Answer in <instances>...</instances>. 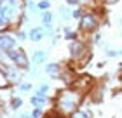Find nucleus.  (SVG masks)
I'll list each match as a JSON object with an SVG mask.
<instances>
[{"label": "nucleus", "mask_w": 122, "mask_h": 118, "mask_svg": "<svg viewBox=\"0 0 122 118\" xmlns=\"http://www.w3.org/2000/svg\"><path fill=\"white\" fill-rule=\"evenodd\" d=\"M49 61V52L46 49H35L31 52V57H30V63L33 66H44Z\"/></svg>", "instance_id": "nucleus-9"}, {"label": "nucleus", "mask_w": 122, "mask_h": 118, "mask_svg": "<svg viewBox=\"0 0 122 118\" xmlns=\"http://www.w3.org/2000/svg\"><path fill=\"white\" fill-rule=\"evenodd\" d=\"M63 66H65V63H47L44 64V73L51 78V80H58L59 78V75H61V71H63Z\"/></svg>", "instance_id": "nucleus-7"}, {"label": "nucleus", "mask_w": 122, "mask_h": 118, "mask_svg": "<svg viewBox=\"0 0 122 118\" xmlns=\"http://www.w3.org/2000/svg\"><path fill=\"white\" fill-rule=\"evenodd\" d=\"M119 0H101V4H105V5H112V4H117Z\"/></svg>", "instance_id": "nucleus-27"}, {"label": "nucleus", "mask_w": 122, "mask_h": 118, "mask_svg": "<svg viewBox=\"0 0 122 118\" xmlns=\"http://www.w3.org/2000/svg\"><path fill=\"white\" fill-rule=\"evenodd\" d=\"M86 9H87V7H84V5H79V7H73V10H71V19L79 21V19L82 18V16H84Z\"/></svg>", "instance_id": "nucleus-16"}, {"label": "nucleus", "mask_w": 122, "mask_h": 118, "mask_svg": "<svg viewBox=\"0 0 122 118\" xmlns=\"http://www.w3.org/2000/svg\"><path fill=\"white\" fill-rule=\"evenodd\" d=\"M86 95L79 92L73 87H65L58 90V94L52 97L51 104H52V111L56 115H59L61 118H70V115L84 103Z\"/></svg>", "instance_id": "nucleus-1"}, {"label": "nucleus", "mask_w": 122, "mask_h": 118, "mask_svg": "<svg viewBox=\"0 0 122 118\" xmlns=\"http://www.w3.org/2000/svg\"><path fill=\"white\" fill-rule=\"evenodd\" d=\"M7 57H9V63L12 64V66H16L18 70H21V71H28L30 70V57H28V54H26V50L23 49V47H14L12 50H9L7 52Z\"/></svg>", "instance_id": "nucleus-3"}, {"label": "nucleus", "mask_w": 122, "mask_h": 118, "mask_svg": "<svg viewBox=\"0 0 122 118\" xmlns=\"http://www.w3.org/2000/svg\"><path fill=\"white\" fill-rule=\"evenodd\" d=\"M99 42H101V33H99V31L92 33V35H91V43H94V45H98Z\"/></svg>", "instance_id": "nucleus-24"}, {"label": "nucleus", "mask_w": 122, "mask_h": 118, "mask_svg": "<svg viewBox=\"0 0 122 118\" xmlns=\"http://www.w3.org/2000/svg\"><path fill=\"white\" fill-rule=\"evenodd\" d=\"M70 118H94V111L91 108V101H87V97H86L84 103L70 115Z\"/></svg>", "instance_id": "nucleus-6"}, {"label": "nucleus", "mask_w": 122, "mask_h": 118, "mask_svg": "<svg viewBox=\"0 0 122 118\" xmlns=\"http://www.w3.org/2000/svg\"><path fill=\"white\" fill-rule=\"evenodd\" d=\"M119 24H122V18H120V19H119Z\"/></svg>", "instance_id": "nucleus-29"}, {"label": "nucleus", "mask_w": 122, "mask_h": 118, "mask_svg": "<svg viewBox=\"0 0 122 118\" xmlns=\"http://www.w3.org/2000/svg\"><path fill=\"white\" fill-rule=\"evenodd\" d=\"M44 113H46V111H44V108H33L31 113H30V116H31V118H42Z\"/></svg>", "instance_id": "nucleus-23"}, {"label": "nucleus", "mask_w": 122, "mask_h": 118, "mask_svg": "<svg viewBox=\"0 0 122 118\" xmlns=\"http://www.w3.org/2000/svg\"><path fill=\"white\" fill-rule=\"evenodd\" d=\"M18 45L19 43H18V40H16L14 31H0V52L7 54L9 50H12Z\"/></svg>", "instance_id": "nucleus-5"}, {"label": "nucleus", "mask_w": 122, "mask_h": 118, "mask_svg": "<svg viewBox=\"0 0 122 118\" xmlns=\"http://www.w3.org/2000/svg\"><path fill=\"white\" fill-rule=\"evenodd\" d=\"M37 90H38V92H42V94H47V95H49V92H51V85H49V83H46V82H42V83H38Z\"/></svg>", "instance_id": "nucleus-22"}, {"label": "nucleus", "mask_w": 122, "mask_h": 118, "mask_svg": "<svg viewBox=\"0 0 122 118\" xmlns=\"http://www.w3.org/2000/svg\"><path fill=\"white\" fill-rule=\"evenodd\" d=\"M14 118H31L28 113H18V115H14Z\"/></svg>", "instance_id": "nucleus-26"}, {"label": "nucleus", "mask_w": 122, "mask_h": 118, "mask_svg": "<svg viewBox=\"0 0 122 118\" xmlns=\"http://www.w3.org/2000/svg\"><path fill=\"white\" fill-rule=\"evenodd\" d=\"M51 0H38L37 2V7H38V10L40 12H44V10H51Z\"/></svg>", "instance_id": "nucleus-19"}, {"label": "nucleus", "mask_w": 122, "mask_h": 118, "mask_svg": "<svg viewBox=\"0 0 122 118\" xmlns=\"http://www.w3.org/2000/svg\"><path fill=\"white\" fill-rule=\"evenodd\" d=\"M49 103H51L49 95L38 92V90H35V92L31 94V97H30V104L33 106V108H44V106H47Z\"/></svg>", "instance_id": "nucleus-10"}, {"label": "nucleus", "mask_w": 122, "mask_h": 118, "mask_svg": "<svg viewBox=\"0 0 122 118\" xmlns=\"http://www.w3.org/2000/svg\"><path fill=\"white\" fill-rule=\"evenodd\" d=\"M5 87H10V85H9V82H7V76H5L4 68L0 66V89H5Z\"/></svg>", "instance_id": "nucleus-21"}, {"label": "nucleus", "mask_w": 122, "mask_h": 118, "mask_svg": "<svg viewBox=\"0 0 122 118\" xmlns=\"http://www.w3.org/2000/svg\"><path fill=\"white\" fill-rule=\"evenodd\" d=\"M94 85H96V80H94L91 75H87V73H79L71 87L77 89L79 92H82L84 95H87V94L92 90V87H94Z\"/></svg>", "instance_id": "nucleus-4"}, {"label": "nucleus", "mask_w": 122, "mask_h": 118, "mask_svg": "<svg viewBox=\"0 0 122 118\" xmlns=\"http://www.w3.org/2000/svg\"><path fill=\"white\" fill-rule=\"evenodd\" d=\"M25 12L26 14H37V12H40L38 10V7H37V2H33V0H26L25 2Z\"/></svg>", "instance_id": "nucleus-15"}, {"label": "nucleus", "mask_w": 122, "mask_h": 118, "mask_svg": "<svg viewBox=\"0 0 122 118\" xmlns=\"http://www.w3.org/2000/svg\"><path fill=\"white\" fill-rule=\"evenodd\" d=\"M63 38H65L66 42L77 40V38H79V31L73 30L71 26H65V28H63Z\"/></svg>", "instance_id": "nucleus-12"}, {"label": "nucleus", "mask_w": 122, "mask_h": 118, "mask_svg": "<svg viewBox=\"0 0 122 118\" xmlns=\"http://www.w3.org/2000/svg\"><path fill=\"white\" fill-rule=\"evenodd\" d=\"M65 4L68 7H79L80 5V0H65Z\"/></svg>", "instance_id": "nucleus-25"}, {"label": "nucleus", "mask_w": 122, "mask_h": 118, "mask_svg": "<svg viewBox=\"0 0 122 118\" xmlns=\"http://www.w3.org/2000/svg\"><path fill=\"white\" fill-rule=\"evenodd\" d=\"M105 64H107L105 61H99V63H98V68H105Z\"/></svg>", "instance_id": "nucleus-28"}, {"label": "nucleus", "mask_w": 122, "mask_h": 118, "mask_svg": "<svg viewBox=\"0 0 122 118\" xmlns=\"http://www.w3.org/2000/svg\"><path fill=\"white\" fill-rule=\"evenodd\" d=\"M46 38V30H44V26H31L30 30H28V40L33 42V43H37V42H40Z\"/></svg>", "instance_id": "nucleus-11"}, {"label": "nucleus", "mask_w": 122, "mask_h": 118, "mask_svg": "<svg viewBox=\"0 0 122 118\" xmlns=\"http://www.w3.org/2000/svg\"><path fill=\"white\" fill-rule=\"evenodd\" d=\"M18 90L23 92V94H25V92H31V90H33V83H31V82H23V80H21V82L18 83Z\"/></svg>", "instance_id": "nucleus-18"}, {"label": "nucleus", "mask_w": 122, "mask_h": 118, "mask_svg": "<svg viewBox=\"0 0 122 118\" xmlns=\"http://www.w3.org/2000/svg\"><path fill=\"white\" fill-rule=\"evenodd\" d=\"M14 35H16V40H18V43L28 40V31H25L23 28H18V30H14Z\"/></svg>", "instance_id": "nucleus-17"}, {"label": "nucleus", "mask_w": 122, "mask_h": 118, "mask_svg": "<svg viewBox=\"0 0 122 118\" xmlns=\"http://www.w3.org/2000/svg\"><path fill=\"white\" fill-rule=\"evenodd\" d=\"M103 23V10L101 9H94V7H87L84 16L79 19V37H91L92 33L99 31Z\"/></svg>", "instance_id": "nucleus-2"}, {"label": "nucleus", "mask_w": 122, "mask_h": 118, "mask_svg": "<svg viewBox=\"0 0 122 118\" xmlns=\"http://www.w3.org/2000/svg\"><path fill=\"white\" fill-rule=\"evenodd\" d=\"M4 71H5V76H7L9 85H18V83L21 82L23 71H21V70H18L16 66H12V64H7V66H4Z\"/></svg>", "instance_id": "nucleus-8"}, {"label": "nucleus", "mask_w": 122, "mask_h": 118, "mask_svg": "<svg viewBox=\"0 0 122 118\" xmlns=\"http://www.w3.org/2000/svg\"><path fill=\"white\" fill-rule=\"evenodd\" d=\"M23 99L19 97V95H12L10 97V101H9V109L10 111H19L21 108H23Z\"/></svg>", "instance_id": "nucleus-13"}, {"label": "nucleus", "mask_w": 122, "mask_h": 118, "mask_svg": "<svg viewBox=\"0 0 122 118\" xmlns=\"http://www.w3.org/2000/svg\"><path fill=\"white\" fill-rule=\"evenodd\" d=\"M58 14H59V18L63 21H70L71 19V10L68 9V5H66V4H61L58 7Z\"/></svg>", "instance_id": "nucleus-14"}, {"label": "nucleus", "mask_w": 122, "mask_h": 118, "mask_svg": "<svg viewBox=\"0 0 122 118\" xmlns=\"http://www.w3.org/2000/svg\"><path fill=\"white\" fill-rule=\"evenodd\" d=\"M105 54H107V57H119V56H122V49L115 50V49H108V47H103Z\"/></svg>", "instance_id": "nucleus-20"}]
</instances>
